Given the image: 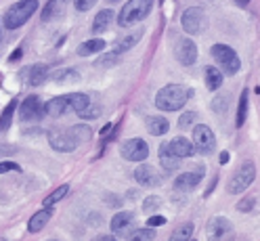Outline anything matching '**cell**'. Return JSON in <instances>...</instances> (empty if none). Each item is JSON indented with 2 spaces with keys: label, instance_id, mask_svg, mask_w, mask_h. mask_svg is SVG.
I'll return each mask as SVG.
<instances>
[{
  "label": "cell",
  "instance_id": "obj_31",
  "mask_svg": "<svg viewBox=\"0 0 260 241\" xmlns=\"http://www.w3.org/2000/svg\"><path fill=\"white\" fill-rule=\"evenodd\" d=\"M70 193V185H61V187H57L53 193H48V197H44V208H48V205H55L57 201H61L65 195Z\"/></svg>",
  "mask_w": 260,
  "mask_h": 241
},
{
  "label": "cell",
  "instance_id": "obj_22",
  "mask_svg": "<svg viewBox=\"0 0 260 241\" xmlns=\"http://www.w3.org/2000/svg\"><path fill=\"white\" fill-rule=\"evenodd\" d=\"M159 164H161V168H164L166 172H174L178 166H181V157H176V155H172L170 151H168V147H166V143L159 147Z\"/></svg>",
  "mask_w": 260,
  "mask_h": 241
},
{
  "label": "cell",
  "instance_id": "obj_51",
  "mask_svg": "<svg viewBox=\"0 0 260 241\" xmlns=\"http://www.w3.org/2000/svg\"><path fill=\"white\" fill-rule=\"evenodd\" d=\"M189 241H195V239H189Z\"/></svg>",
  "mask_w": 260,
  "mask_h": 241
},
{
  "label": "cell",
  "instance_id": "obj_42",
  "mask_svg": "<svg viewBox=\"0 0 260 241\" xmlns=\"http://www.w3.org/2000/svg\"><path fill=\"white\" fill-rule=\"evenodd\" d=\"M161 224H166L164 216H149V220H147V227H161Z\"/></svg>",
  "mask_w": 260,
  "mask_h": 241
},
{
  "label": "cell",
  "instance_id": "obj_38",
  "mask_svg": "<svg viewBox=\"0 0 260 241\" xmlns=\"http://www.w3.org/2000/svg\"><path fill=\"white\" fill-rule=\"evenodd\" d=\"M78 116L82 118V120H94V118L101 116V107H90V105H88L84 111H80Z\"/></svg>",
  "mask_w": 260,
  "mask_h": 241
},
{
  "label": "cell",
  "instance_id": "obj_34",
  "mask_svg": "<svg viewBox=\"0 0 260 241\" xmlns=\"http://www.w3.org/2000/svg\"><path fill=\"white\" fill-rule=\"evenodd\" d=\"M212 109H214V114H222L224 116V111L229 109V94H218L214 96V101H212Z\"/></svg>",
  "mask_w": 260,
  "mask_h": 241
},
{
  "label": "cell",
  "instance_id": "obj_20",
  "mask_svg": "<svg viewBox=\"0 0 260 241\" xmlns=\"http://www.w3.org/2000/svg\"><path fill=\"white\" fill-rule=\"evenodd\" d=\"M113 21V11L111 9H103L94 15V21H92V31L94 34H103V31L111 25Z\"/></svg>",
  "mask_w": 260,
  "mask_h": 241
},
{
  "label": "cell",
  "instance_id": "obj_46",
  "mask_svg": "<svg viewBox=\"0 0 260 241\" xmlns=\"http://www.w3.org/2000/svg\"><path fill=\"white\" fill-rule=\"evenodd\" d=\"M226 162H229V153L222 151V153H220V164H226Z\"/></svg>",
  "mask_w": 260,
  "mask_h": 241
},
{
  "label": "cell",
  "instance_id": "obj_24",
  "mask_svg": "<svg viewBox=\"0 0 260 241\" xmlns=\"http://www.w3.org/2000/svg\"><path fill=\"white\" fill-rule=\"evenodd\" d=\"M68 103L76 114H80V111H84L90 105V96L84 92H72V94H68Z\"/></svg>",
  "mask_w": 260,
  "mask_h": 241
},
{
  "label": "cell",
  "instance_id": "obj_43",
  "mask_svg": "<svg viewBox=\"0 0 260 241\" xmlns=\"http://www.w3.org/2000/svg\"><path fill=\"white\" fill-rule=\"evenodd\" d=\"M9 170H21V168L17 164H13V162H3V164H0V174H5Z\"/></svg>",
  "mask_w": 260,
  "mask_h": 241
},
{
  "label": "cell",
  "instance_id": "obj_27",
  "mask_svg": "<svg viewBox=\"0 0 260 241\" xmlns=\"http://www.w3.org/2000/svg\"><path fill=\"white\" fill-rule=\"evenodd\" d=\"M248 94H250L248 88H243V90H241L239 107H237V118H235V126H237V128H241L243 122H246V118H248Z\"/></svg>",
  "mask_w": 260,
  "mask_h": 241
},
{
  "label": "cell",
  "instance_id": "obj_32",
  "mask_svg": "<svg viewBox=\"0 0 260 241\" xmlns=\"http://www.w3.org/2000/svg\"><path fill=\"white\" fill-rule=\"evenodd\" d=\"M153 239H155V231H153V227L137 229L133 235L128 237V241H153Z\"/></svg>",
  "mask_w": 260,
  "mask_h": 241
},
{
  "label": "cell",
  "instance_id": "obj_21",
  "mask_svg": "<svg viewBox=\"0 0 260 241\" xmlns=\"http://www.w3.org/2000/svg\"><path fill=\"white\" fill-rule=\"evenodd\" d=\"M204 82L208 90H218L222 86V72L214 65H208L204 72Z\"/></svg>",
  "mask_w": 260,
  "mask_h": 241
},
{
  "label": "cell",
  "instance_id": "obj_7",
  "mask_svg": "<svg viewBox=\"0 0 260 241\" xmlns=\"http://www.w3.org/2000/svg\"><path fill=\"white\" fill-rule=\"evenodd\" d=\"M193 145H195V151H200L204 155H210L216 149V139L214 132L210 130L206 124H200L193 128Z\"/></svg>",
  "mask_w": 260,
  "mask_h": 241
},
{
  "label": "cell",
  "instance_id": "obj_13",
  "mask_svg": "<svg viewBox=\"0 0 260 241\" xmlns=\"http://www.w3.org/2000/svg\"><path fill=\"white\" fill-rule=\"evenodd\" d=\"M135 179L143 187H157V185H161V174L155 170V166H149V164H141L135 170Z\"/></svg>",
  "mask_w": 260,
  "mask_h": 241
},
{
  "label": "cell",
  "instance_id": "obj_4",
  "mask_svg": "<svg viewBox=\"0 0 260 241\" xmlns=\"http://www.w3.org/2000/svg\"><path fill=\"white\" fill-rule=\"evenodd\" d=\"M212 57L214 61L218 63V65L222 67V72L226 76H235L241 67V61H239V55L233 51L231 46L226 44H214L212 46Z\"/></svg>",
  "mask_w": 260,
  "mask_h": 241
},
{
  "label": "cell",
  "instance_id": "obj_26",
  "mask_svg": "<svg viewBox=\"0 0 260 241\" xmlns=\"http://www.w3.org/2000/svg\"><path fill=\"white\" fill-rule=\"evenodd\" d=\"M63 3H65V0H48L46 7L42 9L40 19H42V21H51L53 17H57V15L63 11Z\"/></svg>",
  "mask_w": 260,
  "mask_h": 241
},
{
  "label": "cell",
  "instance_id": "obj_10",
  "mask_svg": "<svg viewBox=\"0 0 260 241\" xmlns=\"http://www.w3.org/2000/svg\"><path fill=\"white\" fill-rule=\"evenodd\" d=\"M174 57L178 59L181 65H193L195 61H198V46H195L193 40L189 38H181L176 40V46H174Z\"/></svg>",
  "mask_w": 260,
  "mask_h": 241
},
{
  "label": "cell",
  "instance_id": "obj_25",
  "mask_svg": "<svg viewBox=\"0 0 260 241\" xmlns=\"http://www.w3.org/2000/svg\"><path fill=\"white\" fill-rule=\"evenodd\" d=\"M48 74H51L48 65H44V63H38V65H34V67L29 70V84L31 86L42 84L44 80H48Z\"/></svg>",
  "mask_w": 260,
  "mask_h": 241
},
{
  "label": "cell",
  "instance_id": "obj_15",
  "mask_svg": "<svg viewBox=\"0 0 260 241\" xmlns=\"http://www.w3.org/2000/svg\"><path fill=\"white\" fill-rule=\"evenodd\" d=\"M135 227V214L133 212H118L111 218V231L116 235H126Z\"/></svg>",
  "mask_w": 260,
  "mask_h": 241
},
{
  "label": "cell",
  "instance_id": "obj_11",
  "mask_svg": "<svg viewBox=\"0 0 260 241\" xmlns=\"http://www.w3.org/2000/svg\"><path fill=\"white\" fill-rule=\"evenodd\" d=\"M231 231H233L231 222L224 216H214L206 227V237H208V241H224V237Z\"/></svg>",
  "mask_w": 260,
  "mask_h": 241
},
{
  "label": "cell",
  "instance_id": "obj_5",
  "mask_svg": "<svg viewBox=\"0 0 260 241\" xmlns=\"http://www.w3.org/2000/svg\"><path fill=\"white\" fill-rule=\"evenodd\" d=\"M256 179V166L252 162H243L235 174L231 176V183H229V193H233V195H239V193L246 191Z\"/></svg>",
  "mask_w": 260,
  "mask_h": 241
},
{
  "label": "cell",
  "instance_id": "obj_35",
  "mask_svg": "<svg viewBox=\"0 0 260 241\" xmlns=\"http://www.w3.org/2000/svg\"><path fill=\"white\" fill-rule=\"evenodd\" d=\"M70 132L76 136L78 143L90 141V128H88V126H74V128H70Z\"/></svg>",
  "mask_w": 260,
  "mask_h": 241
},
{
  "label": "cell",
  "instance_id": "obj_3",
  "mask_svg": "<svg viewBox=\"0 0 260 241\" xmlns=\"http://www.w3.org/2000/svg\"><path fill=\"white\" fill-rule=\"evenodd\" d=\"M36 11H38V0H19V3H15L13 7H9V11L5 13L3 23H5L7 29H17Z\"/></svg>",
  "mask_w": 260,
  "mask_h": 241
},
{
  "label": "cell",
  "instance_id": "obj_40",
  "mask_svg": "<svg viewBox=\"0 0 260 241\" xmlns=\"http://www.w3.org/2000/svg\"><path fill=\"white\" fill-rule=\"evenodd\" d=\"M96 5V0H74V7L78 9V11H88V9H92Z\"/></svg>",
  "mask_w": 260,
  "mask_h": 241
},
{
  "label": "cell",
  "instance_id": "obj_9",
  "mask_svg": "<svg viewBox=\"0 0 260 241\" xmlns=\"http://www.w3.org/2000/svg\"><path fill=\"white\" fill-rule=\"evenodd\" d=\"M48 143H51V147L55 151H61V153H72L80 145L70 130H51L48 132Z\"/></svg>",
  "mask_w": 260,
  "mask_h": 241
},
{
  "label": "cell",
  "instance_id": "obj_39",
  "mask_svg": "<svg viewBox=\"0 0 260 241\" xmlns=\"http://www.w3.org/2000/svg\"><path fill=\"white\" fill-rule=\"evenodd\" d=\"M159 199L157 197H147V199H145V203H143V210L145 212H153V210H157V208H159Z\"/></svg>",
  "mask_w": 260,
  "mask_h": 241
},
{
  "label": "cell",
  "instance_id": "obj_14",
  "mask_svg": "<svg viewBox=\"0 0 260 241\" xmlns=\"http://www.w3.org/2000/svg\"><path fill=\"white\" fill-rule=\"evenodd\" d=\"M166 147H168V151L172 153V155H176V157H191L193 153H195V145L189 141V139H185V136H174L172 141H168L166 143Z\"/></svg>",
  "mask_w": 260,
  "mask_h": 241
},
{
  "label": "cell",
  "instance_id": "obj_45",
  "mask_svg": "<svg viewBox=\"0 0 260 241\" xmlns=\"http://www.w3.org/2000/svg\"><path fill=\"white\" fill-rule=\"evenodd\" d=\"M92 241H116V237H111V235H99V237L92 239Z\"/></svg>",
  "mask_w": 260,
  "mask_h": 241
},
{
  "label": "cell",
  "instance_id": "obj_29",
  "mask_svg": "<svg viewBox=\"0 0 260 241\" xmlns=\"http://www.w3.org/2000/svg\"><path fill=\"white\" fill-rule=\"evenodd\" d=\"M141 36H143V29H139V31H133L130 36H126V38H122L120 42H118V46H116V53H126V51H130L139 40H141Z\"/></svg>",
  "mask_w": 260,
  "mask_h": 241
},
{
  "label": "cell",
  "instance_id": "obj_50",
  "mask_svg": "<svg viewBox=\"0 0 260 241\" xmlns=\"http://www.w3.org/2000/svg\"><path fill=\"white\" fill-rule=\"evenodd\" d=\"M0 241H7V239H5V237H0Z\"/></svg>",
  "mask_w": 260,
  "mask_h": 241
},
{
  "label": "cell",
  "instance_id": "obj_37",
  "mask_svg": "<svg viewBox=\"0 0 260 241\" xmlns=\"http://www.w3.org/2000/svg\"><path fill=\"white\" fill-rule=\"evenodd\" d=\"M195 118H198L195 111H185V114H181V118H178V126H181V128H189L195 122Z\"/></svg>",
  "mask_w": 260,
  "mask_h": 241
},
{
  "label": "cell",
  "instance_id": "obj_49",
  "mask_svg": "<svg viewBox=\"0 0 260 241\" xmlns=\"http://www.w3.org/2000/svg\"><path fill=\"white\" fill-rule=\"evenodd\" d=\"M107 3H109V5H113V3H120V0H107Z\"/></svg>",
  "mask_w": 260,
  "mask_h": 241
},
{
  "label": "cell",
  "instance_id": "obj_52",
  "mask_svg": "<svg viewBox=\"0 0 260 241\" xmlns=\"http://www.w3.org/2000/svg\"><path fill=\"white\" fill-rule=\"evenodd\" d=\"M51 241H55V239H51Z\"/></svg>",
  "mask_w": 260,
  "mask_h": 241
},
{
  "label": "cell",
  "instance_id": "obj_28",
  "mask_svg": "<svg viewBox=\"0 0 260 241\" xmlns=\"http://www.w3.org/2000/svg\"><path fill=\"white\" fill-rule=\"evenodd\" d=\"M15 109H17V99H13V101L5 107L3 114H0V132H5V130H9V128H11V120H13Z\"/></svg>",
  "mask_w": 260,
  "mask_h": 241
},
{
  "label": "cell",
  "instance_id": "obj_30",
  "mask_svg": "<svg viewBox=\"0 0 260 241\" xmlns=\"http://www.w3.org/2000/svg\"><path fill=\"white\" fill-rule=\"evenodd\" d=\"M191 237H193V222H185L176 231H172L168 241H189Z\"/></svg>",
  "mask_w": 260,
  "mask_h": 241
},
{
  "label": "cell",
  "instance_id": "obj_33",
  "mask_svg": "<svg viewBox=\"0 0 260 241\" xmlns=\"http://www.w3.org/2000/svg\"><path fill=\"white\" fill-rule=\"evenodd\" d=\"M116 63H120V53L113 51V53H107L96 59V67H113Z\"/></svg>",
  "mask_w": 260,
  "mask_h": 241
},
{
  "label": "cell",
  "instance_id": "obj_48",
  "mask_svg": "<svg viewBox=\"0 0 260 241\" xmlns=\"http://www.w3.org/2000/svg\"><path fill=\"white\" fill-rule=\"evenodd\" d=\"M0 44H3V19H0Z\"/></svg>",
  "mask_w": 260,
  "mask_h": 241
},
{
  "label": "cell",
  "instance_id": "obj_6",
  "mask_svg": "<svg viewBox=\"0 0 260 241\" xmlns=\"http://www.w3.org/2000/svg\"><path fill=\"white\" fill-rule=\"evenodd\" d=\"M181 25H183V29L187 31L189 36L202 34L204 27L208 25V19H206L204 9H200V7H189V9L183 13V17H181Z\"/></svg>",
  "mask_w": 260,
  "mask_h": 241
},
{
  "label": "cell",
  "instance_id": "obj_19",
  "mask_svg": "<svg viewBox=\"0 0 260 241\" xmlns=\"http://www.w3.org/2000/svg\"><path fill=\"white\" fill-rule=\"evenodd\" d=\"M200 181H202V172H185L174 181V187L178 191H191L200 185Z\"/></svg>",
  "mask_w": 260,
  "mask_h": 241
},
{
  "label": "cell",
  "instance_id": "obj_2",
  "mask_svg": "<svg viewBox=\"0 0 260 241\" xmlns=\"http://www.w3.org/2000/svg\"><path fill=\"white\" fill-rule=\"evenodd\" d=\"M153 5H155V0H128L118 15L120 27H130V25L143 21L151 13Z\"/></svg>",
  "mask_w": 260,
  "mask_h": 241
},
{
  "label": "cell",
  "instance_id": "obj_18",
  "mask_svg": "<svg viewBox=\"0 0 260 241\" xmlns=\"http://www.w3.org/2000/svg\"><path fill=\"white\" fill-rule=\"evenodd\" d=\"M145 126H147V132L153 134V136H161V134H166L170 130L168 120L161 118V116H149L147 120H145Z\"/></svg>",
  "mask_w": 260,
  "mask_h": 241
},
{
  "label": "cell",
  "instance_id": "obj_17",
  "mask_svg": "<svg viewBox=\"0 0 260 241\" xmlns=\"http://www.w3.org/2000/svg\"><path fill=\"white\" fill-rule=\"evenodd\" d=\"M65 109H70L68 94H61V96H53V99L44 105V114L53 116V118H59V116L65 114Z\"/></svg>",
  "mask_w": 260,
  "mask_h": 241
},
{
  "label": "cell",
  "instance_id": "obj_16",
  "mask_svg": "<svg viewBox=\"0 0 260 241\" xmlns=\"http://www.w3.org/2000/svg\"><path fill=\"white\" fill-rule=\"evenodd\" d=\"M53 214H55L53 205H48V208H44V210L36 212L34 216L29 218V222H27V231H29V233H38V231H42V229L46 227V222L53 218Z\"/></svg>",
  "mask_w": 260,
  "mask_h": 241
},
{
  "label": "cell",
  "instance_id": "obj_1",
  "mask_svg": "<svg viewBox=\"0 0 260 241\" xmlns=\"http://www.w3.org/2000/svg\"><path fill=\"white\" fill-rule=\"evenodd\" d=\"M193 90L181 84H168L164 88H159L155 94V107L161 111H178L183 109L187 99H191Z\"/></svg>",
  "mask_w": 260,
  "mask_h": 241
},
{
  "label": "cell",
  "instance_id": "obj_44",
  "mask_svg": "<svg viewBox=\"0 0 260 241\" xmlns=\"http://www.w3.org/2000/svg\"><path fill=\"white\" fill-rule=\"evenodd\" d=\"M21 57H23V48L19 46V48H15V51H13V55L9 57V61H11V63H13V61H19Z\"/></svg>",
  "mask_w": 260,
  "mask_h": 241
},
{
  "label": "cell",
  "instance_id": "obj_41",
  "mask_svg": "<svg viewBox=\"0 0 260 241\" xmlns=\"http://www.w3.org/2000/svg\"><path fill=\"white\" fill-rule=\"evenodd\" d=\"M254 203H256V199H254V197H246L243 201H239V203H237V208H239V212H250L252 208H254Z\"/></svg>",
  "mask_w": 260,
  "mask_h": 241
},
{
  "label": "cell",
  "instance_id": "obj_36",
  "mask_svg": "<svg viewBox=\"0 0 260 241\" xmlns=\"http://www.w3.org/2000/svg\"><path fill=\"white\" fill-rule=\"evenodd\" d=\"M57 82H78L80 80V76H78V72H74V70H63V72H55V76H53Z\"/></svg>",
  "mask_w": 260,
  "mask_h": 241
},
{
  "label": "cell",
  "instance_id": "obj_23",
  "mask_svg": "<svg viewBox=\"0 0 260 241\" xmlns=\"http://www.w3.org/2000/svg\"><path fill=\"white\" fill-rule=\"evenodd\" d=\"M105 46H107L105 40L92 38V40H86V42H82V44L78 46V55H80V57H90V55H94V53H101Z\"/></svg>",
  "mask_w": 260,
  "mask_h": 241
},
{
  "label": "cell",
  "instance_id": "obj_8",
  "mask_svg": "<svg viewBox=\"0 0 260 241\" xmlns=\"http://www.w3.org/2000/svg\"><path fill=\"white\" fill-rule=\"evenodd\" d=\"M120 153L128 162H143V159H147V155H149V147L143 139H128L126 143H122Z\"/></svg>",
  "mask_w": 260,
  "mask_h": 241
},
{
  "label": "cell",
  "instance_id": "obj_12",
  "mask_svg": "<svg viewBox=\"0 0 260 241\" xmlns=\"http://www.w3.org/2000/svg\"><path fill=\"white\" fill-rule=\"evenodd\" d=\"M44 116V107H42V103H40V99L38 96H27V99L21 103V107H19V118H21V122H31V120H40Z\"/></svg>",
  "mask_w": 260,
  "mask_h": 241
},
{
  "label": "cell",
  "instance_id": "obj_47",
  "mask_svg": "<svg viewBox=\"0 0 260 241\" xmlns=\"http://www.w3.org/2000/svg\"><path fill=\"white\" fill-rule=\"evenodd\" d=\"M235 5H239V7H248V5H250V0H235Z\"/></svg>",
  "mask_w": 260,
  "mask_h": 241
}]
</instances>
